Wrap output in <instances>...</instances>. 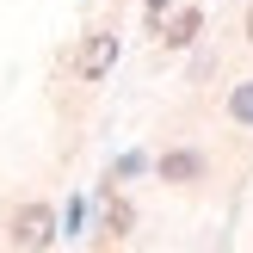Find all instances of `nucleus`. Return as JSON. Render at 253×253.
<instances>
[{
    "mask_svg": "<svg viewBox=\"0 0 253 253\" xmlns=\"http://www.w3.org/2000/svg\"><path fill=\"white\" fill-rule=\"evenodd\" d=\"M229 118H235V124H253V81H241V86L229 93Z\"/></svg>",
    "mask_w": 253,
    "mask_h": 253,
    "instance_id": "nucleus-4",
    "label": "nucleus"
},
{
    "mask_svg": "<svg viewBox=\"0 0 253 253\" xmlns=\"http://www.w3.org/2000/svg\"><path fill=\"white\" fill-rule=\"evenodd\" d=\"M56 241V210L49 204H19L12 210V247L19 253H43Z\"/></svg>",
    "mask_w": 253,
    "mask_h": 253,
    "instance_id": "nucleus-1",
    "label": "nucleus"
},
{
    "mask_svg": "<svg viewBox=\"0 0 253 253\" xmlns=\"http://www.w3.org/2000/svg\"><path fill=\"white\" fill-rule=\"evenodd\" d=\"M111 62H118V37H105V31H99L93 43L81 49V81H99V74H105Z\"/></svg>",
    "mask_w": 253,
    "mask_h": 253,
    "instance_id": "nucleus-2",
    "label": "nucleus"
},
{
    "mask_svg": "<svg viewBox=\"0 0 253 253\" xmlns=\"http://www.w3.org/2000/svg\"><path fill=\"white\" fill-rule=\"evenodd\" d=\"M148 6H155V12H167V6H173V0H148Z\"/></svg>",
    "mask_w": 253,
    "mask_h": 253,
    "instance_id": "nucleus-7",
    "label": "nucleus"
},
{
    "mask_svg": "<svg viewBox=\"0 0 253 253\" xmlns=\"http://www.w3.org/2000/svg\"><path fill=\"white\" fill-rule=\"evenodd\" d=\"M198 25H204L198 12H179V19H173V31H167V43H192V37H198Z\"/></svg>",
    "mask_w": 253,
    "mask_h": 253,
    "instance_id": "nucleus-5",
    "label": "nucleus"
},
{
    "mask_svg": "<svg viewBox=\"0 0 253 253\" xmlns=\"http://www.w3.org/2000/svg\"><path fill=\"white\" fill-rule=\"evenodd\" d=\"M247 43H253V12H247Z\"/></svg>",
    "mask_w": 253,
    "mask_h": 253,
    "instance_id": "nucleus-8",
    "label": "nucleus"
},
{
    "mask_svg": "<svg viewBox=\"0 0 253 253\" xmlns=\"http://www.w3.org/2000/svg\"><path fill=\"white\" fill-rule=\"evenodd\" d=\"M198 173H204V161H198V155H179V148H173V155H161V179H173V185H192Z\"/></svg>",
    "mask_w": 253,
    "mask_h": 253,
    "instance_id": "nucleus-3",
    "label": "nucleus"
},
{
    "mask_svg": "<svg viewBox=\"0 0 253 253\" xmlns=\"http://www.w3.org/2000/svg\"><path fill=\"white\" fill-rule=\"evenodd\" d=\"M105 222H111V235H124V229H130V204H111Z\"/></svg>",
    "mask_w": 253,
    "mask_h": 253,
    "instance_id": "nucleus-6",
    "label": "nucleus"
}]
</instances>
